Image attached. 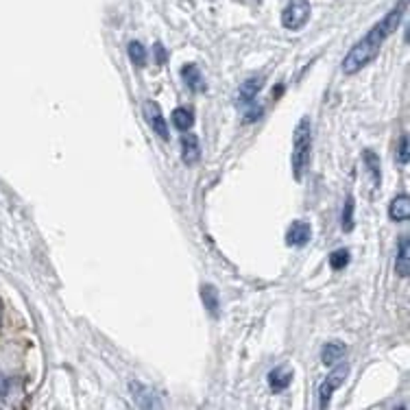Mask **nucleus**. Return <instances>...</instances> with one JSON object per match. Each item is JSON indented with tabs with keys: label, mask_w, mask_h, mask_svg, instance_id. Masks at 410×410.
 Listing matches in <instances>:
<instances>
[{
	"label": "nucleus",
	"mask_w": 410,
	"mask_h": 410,
	"mask_svg": "<svg viewBox=\"0 0 410 410\" xmlns=\"http://www.w3.org/2000/svg\"><path fill=\"white\" fill-rule=\"evenodd\" d=\"M153 50H155V61H157L159 66H164V64H166V48H164V46H162L159 42H155Z\"/></svg>",
	"instance_id": "nucleus-22"
},
{
	"label": "nucleus",
	"mask_w": 410,
	"mask_h": 410,
	"mask_svg": "<svg viewBox=\"0 0 410 410\" xmlns=\"http://www.w3.org/2000/svg\"><path fill=\"white\" fill-rule=\"evenodd\" d=\"M262 86H264V79L262 77H251V79H247L244 84L240 86V90H238V103H253V99L257 97V92L262 90Z\"/></svg>",
	"instance_id": "nucleus-12"
},
{
	"label": "nucleus",
	"mask_w": 410,
	"mask_h": 410,
	"mask_svg": "<svg viewBox=\"0 0 410 410\" xmlns=\"http://www.w3.org/2000/svg\"><path fill=\"white\" fill-rule=\"evenodd\" d=\"M398 162L402 164V166H406V164H408V135L406 133L402 135L400 144H398Z\"/></svg>",
	"instance_id": "nucleus-21"
},
{
	"label": "nucleus",
	"mask_w": 410,
	"mask_h": 410,
	"mask_svg": "<svg viewBox=\"0 0 410 410\" xmlns=\"http://www.w3.org/2000/svg\"><path fill=\"white\" fill-rule=\"evenodd\" d=\"M127 52H129V59H131L135 66H138V68L146 66V48H144L142 42H131L129 48H127Z\"/></svg>",
	"instance_id": "nucleus-19"
},
{
	"label": "nucleus",
	"mask_w": 410,
	"mask_h": 410,
	"mask_svg": "<svg viewBox=\"0 0 410 410\" xmlns=\"http://www.w3.org/2000/svg\"><path fill=\"white\" fill-rule=\"evenodd\" d=\"M406 3L408 0H400V3L395 5L378 24H373L360 42L347 52V57L343 59V66H340L345 75L351 77V75L360 72L364 66H369L378 57V52H380L382 44L387 42V37H391L393 31L400 26V22L404 18V11H406Z\"/></svg>",
	"instance_id": "nucleus-1"
},
{
	"label": "nucleus",
	"mask_w": 410,
	"mask_h": 410,
	"mask_svg": "<svg viewBox=\"0 0 410 410\" xmlns=\"http://www.w3.org/2000/svg\"><path fill=\"white\" fill-rule=\"evenodd\" d=\"M129 389H131V393H133L135 402H138L142 408H155V406H159V402L153 400V393L148 391L144 384H140V382H131Z\"/></svg>",
	"instance_id": "nucleus-14"
},
{
	"label": "nucleus",
	"mask_w": 410,
	"mask_h": 410,
	"mask_svg": "<svg viewBox=\"0 0 410 410\" xmlns=\"http://www.w3.org/2000/svg\"><path fill=\"white\" fill-rule=\"evenodd\" d=\"M310 20V3L308 0H291L286 9L282 11V24L289 31L304 29L306 22Z\"/></svg>",
	"instance_id": "nucleus-3"
},
{
	"label": "nucleus",
	"mask_w": 410,
	"mask_h": 410,
	"mask_svg": "<svg viewBox=\"0 0 410 410\" xmlns=\"http://www.w3.org/2000/svg\"><path fill=\"white\" fill-rule=\"evenodd\" d=\"M362 162H364V166H367L369 175H371L373 186H375V188H380V182H382V170H380V157H378V153L369 151V148H367V151L362 153Z\"/></svg>",
	"instance_id": "nucleus-16"
},
{
	"label": "nucleus",
	"mask_w": 410,
	"mask_h": 410,
	"mask_svg": "<svg viewBox=\"0 0 410 410\" xmlns=\"http://www.w3.org/2000/svg\"><path fill=\"white\" fill-rule=\"evenodd\" d=\"M345 351H347V347H345L343 343H338V340H332V343H325L323 349H321V362L327 364V367H332V364H336V362L343 360Z\"/></svg>",
	"instance_id": "nucleus-13"
},
{
	"label": "nucleus",
	"mask_w": 410,
	"mask_h": 410,
	"mask_svg": "<svg viewBox=\"0 0 410 410\" xmlns=\"http://www.w3.org/2000/svg\"><path fill=\"white\" fill-rule=\"evenodd\" d=\"M5 393H7V378L0 375V398H3Z\"/></svg>",
	"instance_id": "nucleus-23"
},
{
	"label": "nucleus",
	"mask_w": 410,
	"mask_h": 410,
	"mask_svg": "<svg viewBox=\"0 0 410 410\" xmlns=\"http://www.w3.org/2000/svg\"><path fill=\"white\" fill-rule=\"evenodd\" d=\"M201 302H203V306L208 308V312L212 314V317H216L218 314V293H216V289L212 284H205V286H201Z\"/></svg>",
	"instance_id": "nucleus-17"
},
{
	"label": "nucleus",
	"mask_w": 410,
	"mask_h": 410,
	"mask_svg": "<svg viewBox=\"0 0 410 410\" xmlns=\"http://www.w3.org/2000/svg\"><path fill=\"white\" fill-rule=\"evenodd\" d=\"M310 153H312V127H310V118L304 116L297 122V127L293 131V153H291V166L293 175L297 182H302L308 166H310Z\"/></svg>",
	"instance_id": "nucleus-2"
},
{
	"label": "nucleus",
	"mask_w": 410,
	"mask_h": 410,
	"mask_svg": "<svg viewBox=\"0 0 410 410\" xmlns=\"http://www.w3.org/2000/svg\"><path fill=\"white\" fill-rule=\"evenodd\" d=\"M142 112H144L146 122L151 125V129L159 135V138H162V140H168V138H170L168 125H166V118H164L159 105H157L155 101H146V103L142 105Z\"/></svg>",
	"instance_id": "nucleus-5"
},
{
	"label": "nucleus",
	"mask_w": 410,
	"mask_h": 410,
	"mask_svg": "<svg viewBox=\"0 0 410 410\" xmlns=\"http://www.w3.org/2000/svg\"><path fill=\"white\" fill-rule=\"evenodd\" d=\"M395 273H398L400 277H408V273H410V240H408V236L400 238L398 257H395Z\"/></svg>",
	"instance_id": "nucleus-8"
},
{
	"label": "nucleus",
	"mask_w": 410,
	"mask_h": 410,
	"mask_svg": "<svg viewBox=\"0 0 410 410\" xmlns=\"http://www.w3.org/2000/svg\"><path fill=\"white\" fill-rule=\"evenodd\" d=\"M347 373H349V364H338V367L332 369V373L321 382V387H319V408L330 406L332 393L343 387Z\"/></svg>",
	"instance_id": "nucleus-4"
},
{
	"label": "nucleus",
	"mask_w": 410,
	"mask_h": 410,
	"mask_svg": "<svg viewBox=\"0 0 410 410\" xmlns=\"http://www.w3.org/2000/svg\"><path fill=\"white\" fill-rule=\"evenodd\" d=\"M389 216L393 218V221H398V223H404L410 218V197L408 195H398L391 205H389Z\"/></svg>",
	"instance_id": "nucleus-11"
},
{
	"label": "nucleus",
	"mask_w": 410,
	"mask_h": 410,
	"mask_svg": "<svg viewBox=\"0 0 410 410\" xmlns=\"http://www.w3.org/2000/svg\"><path fill=\"white\" fill-rule=\"evenodd\" d=\"M0 321H3V310H0Z\"/></svg>",
	"instance_id": "nucleus-24"
},
{
	"label": "nucleus",
	"mask_w": 410,
	"mask_h": 410,
	"mask_svg": "<svg viewBox=\"0 0 410 410\" xmlns=\"http://www.w3.org/2000/svg\"><path fill=\"white\" fill-rule=\"evenodd\" d=\"M255 3H262V0H255Z\"/></svg>",
	"instance_id": "nucleus-25"
},
{
	"label": "nucleus",
	"mask_w": 410,
	"mask_h": 410,
	"mask_svg": "<svg viewBox=\"0 0 410 410\" xmlns=\"http://www.w3.org/2000/svg\"><path fill=\"white\" fill-rule=\"evenodd\" d=\"M182 77H184V81H186V86L193 90V92H197V94H201V92H205L208 90V86H205V79H203V75H201V70L195 66V64H186L184 68H182Z\"/></svg>",
	"instance_id": "nucleus-9"
},
{
	"label": "nucleus",
	"mask_w": 410,
	"mask_h": 410,
	"mask_svg": "<svg viewBox=\"0 0 410 410\" xmlns=\"http://www.w3.org/2000/svg\"><path fill=\"white\" fill-rule=\"evenodd\" d=\"M312 238V227L306 221H293L291 227L286 229V244L289 247H304Z\"/></svg>",
	"instance_id": "nucleus-6"
},
{
	"label": "nucleus",
	"mask_w": 410,
	"mask_h": 410,
	"mask_svg": "<svg viewBox=\"0 0 410 410\" xmlns=\"http://www.w3.org/2000/svg\"><path fill=\"white\" fill-rule=\"evenodd\" d=\"M349 264V251L347 249H336L330 255V266L332 271H343Z\"/></svg>",
	"instance_id": "nucleus-20"
},
{
	"label": "nucleus",
	"mask_w": 410,
	"mask_h": 410,
	"mask_svg": "<svg viewBox=\"0 0 410 410\" xmlns=\"http://www.w3.org/2000/svg\"><path fill=\"white\" fill-rule=\"evenodd\" d=\"M182 159L186 166H195V164L201 159L199 138L190 131H184V135H182Z\"/></svg>",
	"instance_id": "nucleus-7"
},
{
	"label": "nucleus",
	"mask_w": 410,
	"mask_h": 410,
	"mask_svg": "<svg viewBox=\"0 0 410 410\" xmlns=\"http://www.w3.org/2000/svg\"><path fill=\"white\" fill-rule=\"evenodd\" d=\"M173 122H175V127L179 129L182 133L184 131H190L195 125V114H193V109H188V107H177L175 112H173Z\"/></svg>",
	"instance_id": "nucleus-15"
},
{
	"label": "nucleus",
	"mask_w": 410,
	"mask_h": 410,
	"mask_svg": "<svg viewBox=\"0 0 410 410\" xmlns=\"http://www.w3.org/2000/svg\"><path fill=\"white\" fill-rule=\"evenodd\" d=\"M353 210H356V203H353L351 195H347L345 205H343V216H340V227H343V231L353 229Z\"/></svg>",
	"instance_id": "nucleus-18"
},
{
	"label": "nucleus",
	"mask_w": 410,
	"mask_h": 410,
	"mask_svg": "<svg viewBox=\"0 0 410 410\" xmlns=\"http://www.w3.org/2000/svg\"><path fill=\"white\" fill-rule=\"evenodd\" d=\"M291 382H293V371L291 369H286V367H277V369H273V371L269 373V387L273 393H282L291 387Z\"/></svg>",
	"instance_id": "nucleus-10"
}]
</instances>
